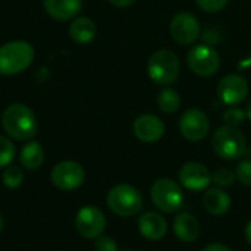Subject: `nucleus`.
<instances>
[{
	"label": "nucleus",
	"mask_w": 251,
	"mask_h": 251,
	"mask_svg": "<svg viewBox=\"0 0 251 251\" xmlns=\"http://www.w3.org/2000/svg\"><path fill=\"white\" fill-rule=\"evenodd\" d=\"M116 7H128L135 3V0H109Z\"/></svg>",
	"instance_id": "obj_29"
},
{
	"label": "nucleus",
	"mask_w": 251,
	"mask_h": 251,
	"mask_svg": "<svg viewBox=\"0 0 251 251\" xmlns=\"http://www.w3.org/2000/svg\"><path fill=\"white\" fill-rule=\"evenodd\" d=\"M246 240H247L249 244H251V221L247 224V226H246Z\"/></svg>",
	"instance_id": "obj_31"
},
{
	"label": "nucleus",
	"mask_w": 251,
	"mask_h": 251,
	"mask_svg": "<svg viewBox=\"0 0 251 251\" xmlns=\"http://www.w3.org/2000/svg\"><path fill=\"white\" fill-rule=\"evenodd\" d=\"M132 132L143 143H156L165 134V124L156 115L144 113L134 121Z\"/></svg>",
	"instance_id": "obj_14"
},
{
	"label": "nucleus",
	"mask_w": 251,
	"mask_h": 251,
	"mask_svg": "<svg viewBox=\"0 0 251 251\" xmlns=\"http://www.w3.org/2000/svg\"><path fill=\"white\" fill-rule=\"evenodd\" d=\"M190 69L199 76H212L219 71L221 59L215 49L207 44H199L191 47L187 56Z\"/></svg>",
	"instance_id": "obj_7"
},
{
	"label": "nucleus",
	"mask_w": 251,
	"mask_h": 251,
	"mask_svg": "<svg viewBox=\"0 0 251 251\" xmlns=\"http://www.w3.org/2000/svg\"><path fill=\"white\" fill-rule=\"evenodd\" d=\"M1 124L7 135L15 140H29L37 132V119L34 112L21 103H13L6 107Z\"/></svg>",
	"instance_id": "obj_1"
},
{
	"label": "nucleus",
	"mask_w": 251,
	"mask_h": 251,
	"mask_svg": "<svg viewBox=\"0 0 251 251\" xmlns=\"http://www.w3.org/2000/svg\"><path fill=\"white\" fill-rule=\"evenodd\" d=\"M46 12L57 21L74 19L82 9V0H44Z\"/></svg>",
	"instance_id": "obj_17"
},
{
	"label": "nucleus",
	"mask_w": 251,
	"mask_h": 251,
	"mask_svg": "<svg viewBox=\"0 0 251 251\" xmlns=\"http://www.w3.org/2000/svg\"><path fill=\"white\" fill-rule=\"evenodd\" d=\"M231 197L224 188H210L204 193L203 206L213 216H224L231 209Z\"/></svg>",
	"instance_id": "obj_18"
},
{
	"label": "nucleus",
	"mask_w": 251,
	"mask_h": 251,
	"mask_svg": "<svg viewBox=\"0 0 251 251\" xmlns=\"http://www.w3.org/2000/svg\"><path fill=\"white\" fill-rule=\"evenodd\" d=\"M75 226L81 237L87 240H96L103 234L106 228V218L99 207L84 206L76 213Z\"/></svg>",
	"instance_id": "obj_10"
},
{
	"label": "nucleus",
	"mask_w": 251,
	"mask_h": 251,
	"mask_svg": "<svg viewBox=\"0 0 251 251\" xmlns=\"http://www.w3.org/2000/svg\"><path fill=\"white\" fill-rule=\"evenodd\" d=\"M237 175L226 168L218 169L213 175H212V181L219 187V188H229L235 184Z\"/></svg>",
	"instance_id": "obj_23"
},
{
	"label": "nucleus",
	"mask_w": 251,
	"mask_h": 251,
	"mask_svg": "<svg viewBox=\"0 0 251 251\" xmlns=\"http://www.w3.org/2000/svg\"><path fill=\"white\" fill-rule=\"evenodd\" d=\"M203 251H231V249H228L224 244H210V246L204 247Z\"/></svg>",
	"instance_id": "obj_30"
},
{
	"label": "nucleus",
	"mask_w": 251,
	"mask_h": 251,
	"mask_svg": "<svg viewBox=\"0 0 251 251\" xmlns=\"http://www.w3.org/2000/svg\"><path fill=\"white\" fill-rule=\"evenodd\" d=\"M218 97L226 106H237L243 103L249 94V82L238 74L224 76L218 84Z\"/></svg>",
	"instance_id": "obj_11"
},
{
	"label": "nucleus",
	"mask_w": 251,
	"mask_h": 251,
	"mask_svg": "<svg viewBox=\"0 0 251 251\" xmlns=\"http://www.w3.org/2000/svg\"><path fill=\"white\" fill-rule=\"evenodd\" d=\"M1 229H3V218L0 215V232H1Z\"/></svg>",
	"instance_id": "obj_33"
},
{
	"label": "nucleus",
	"mask_w": 251,
	"mask_h": 251,
	"mask_svg": "<svg viewBox=\"0 0 251 251\" xmlns=\"http://www.w3.org/2000/svg\"><path fill=\"white\" fill-rule=\"evenodd\" d=\"M15 159V146L12 141L0 135V168H6Z\"/></svg>",
	"instance_id": "obj_24"
},
{
	"label": "nucleus",
	"mask_w": 251,
	"mask_h": 251,
	"mask_svg": "<svg viewBox=\"0 0 251 251\" xmlns=\"http://www.w3.org/2000/svg\"><path fill=\"white\" fill-rule=\"evenodd\" d=\"M21 165L28 171L38 169L44 162V149L38 141H29L26 143L19 154Z\"/></svg>",
	"instance_id": "obj_20"
},
{
	"label": "nucleus",
	"mask_w": 251,
	"mask_h": 251,
	"mask_svg": "<svg viewBox=\"0 0 251 251\" xmlns=\"http://www.w3.org/2000/svg\"><path fill=\"white\" fill-rule=\"evenodd\" d=\"M237 179L246 185L251 187V159H243L238 165H237Z\"/></svg>",
	"instance_id": "obj_26"
},
{
	"label": "nucleus",
	"mask_w": 251,
	"mask_h": 251,
	"mask_svg": "<svg viewBox=\"0 0 251 251\" xmlns=\"http://www.w3.org/2000/svg\"><path fill=\"white\" fill-rule=\"evenodd\" d=\"M246 115H247V118L251 121V100L250 103L247 104V109H246Z\"/></svg>",
	"instance_id": "obj_32"
},
{
	"label": "nucleus",
	"mask_w": 251,
	"mask_h": 251,
	"mask_svg": "<svg viewBox=\"0 0 251 251\" xmlns=\"http://www.w3.org/2000/svg\"><path fill=\"white\" fill-rule=\"evenodd\" d=\"M153 204L165 212V213H175L181 210L184 204V193L178 182L169 178L157 179L150 191Z\"/></svg>",
	"instance_id": "obj_6"
},
{
	"label": "nucleus",
	"mask_w": 251,
	"mask_h": 251,
	"mask_svg": "<svg viewBox=\"0 0 251 251\" xmlns=\"http://www.w3.org/2000/svg\"><path fill=\"white\" fill-rule=\"evenodd\" d=\"M34 47L22 40L6 43L0 47V75H16L24 72L34 62Z\"/></svg>",
	"instance_id": "obj_2"
},
{
	"label": "nucleus",
	"mask_w": 251,
	"mask_h": 251,
	"mask_svg": "<svg viewBox=\"0 0 251 251\" xmlns=\"http://www.w3.org/2000/svg\"><path fill=\"white\" fill-rule=\"evenodd\" d=\"M181 63L175 51L162 49L154 51L147 62V72L153 82L159 85H171L179 76Z\"/></svg>",
	"instance_id": "obj_3"
},
{
	"label": "nucleus",
	"mask_w": 251,
	"mask_h": 251,
	"mask_svg": "<svg viewBox=\"0 0 251 251\" xmlns=\"http://www.w3.org/2000/svg\"><path fill=\"white\" fill-rule=\"evenodd\" d=\"M174 232L178 240L184 243H194L200 237L201 226L194 215L182 212L174 219Z\"/></svg>",
	"instance_id": "obj_16"
},
{
	"label": "nucleus",
	"mask_w": 251,
	"mask_h": 251,
	"mask_svg": "<svg viewBox=\"0 0 251 251\" xmlns=\"http://www.w3.org/2000/svg\"><path fill=\"white\" fill-rule=\"evenodd\" d=\"M210 129L207 115L200 109H188L179 119V131L190 141H201Z\"/></svg>",
	"instance_id": "obj_12"
},
{
	"label": "nucleus",
	"mask_w": 251,
	"mask_h": 251,
	"mask_svg": "<svg viewBox=\"0 0 251 251\" xmlns=\"http://www.w3.org/2000/svg\"><path fill=\"white\" fill-rule=\"evenodd\" d=\"M94 249L96 251H118V246L113 238L100 235L99 238H96Z\"/></svg>",
	"instance_id": "obj_28"
},
{
	"label": "nucleus",
	"mask_w": 251,
	"mask_h": 251,
	"mask_svg": "<svg viewBox=\"0 0 251 251\" xmlns=\"http://www.w3.org/2000/svg\"><path fill=\"white\" fill-rule=\"evenodd\" d=\"M96 34H97L96 24L90 18H87V16L75 18L72 21V24L69 25V35L78 44H88V43H91L94 40Z\"/></svg>",
	"instance_id": "obj_19"
},
{
	"label": "nucleus",
	"mask_w": 251,
	"mask_h": 251,
	"mask_svg": "<svg viewBox=\"0 0 251 251\" xmlns=\"http://www.w3.org/2000/svg\"><path fill=\"white\" fill-rule=\"evenodd\" d=\"M157 106L165 113H174L181 106V97L176 90L166 87L157 96Z\"/></svg>",
	"instance_id": "obj_21"
},
{
	"label": "nucleus",
	"mask_w": 251,
	"mask_h": 251,
	"mask_svg": "<svg viewBox=\"0 0 251 251\" xmlns=\"http://www.w3.org/2000/svg\"><path fill=\"white\" fill-rule=\"evenodd\" d=\"M179 182L184 188L190 191H201L207 188L212 182V174L200 162H188L185 163L178 174Z\"/></svg>",
	"instance_id": "obj_13"
},
{
	"label": "nucleus",
	"mask_w": 251,
	"mask_h": 251,
	"mask_svg": "<svg viewBox=\"0 0 251 251\" xmlns=\"http://www.w3.org/2000/svg\"><path fill=\"white\" fill-rule=\"evenodd\" d=\"M1 179H3L4 187H7V188H18L22 184V181H24V174H22L19 166L9 165L4 169Z\"/></svg>",
	"instance_id": "obj_22"
},
{
	"label": "nucleus",
	"mask_w": 251,
	"mask_h": 251,
	"mask_svg": "<svg viewBox=\"0 0 251 251\" xmlns=\"http://www.w3.org/2000/svg\"><path fill=\"white\" fill-rule=\"evenodd\" d=\"M50 176L56 188L63 191H72L84 184L85 171L78 162L63 160L51 169Z\"/></svg>",
	"instance_id": "obj_8"
},
{
	"label": "nucleus",
	"mask_w": 251,
	"mask_h": 251,
	"mask_svg": "<svg viewBox=\"0 0 251 251\" xmlns=\"http://www.w3.org/2000/svg\"><path fill=\"white\" fill-rule=\"evenodd\" d=\"M107 206L115 215L129 218L143 209V196L135 187L129 184H119L109 191Z\"/></svg>",
	"instance_id": "obj_5"
},
{
	"label": "nucleus",
	"mask_w": 251,
	"mask_h": 251,
	"mask_svg": "<svg viewBox=\"0 0 251 251\" xmlns=\"http://www.w3.org/2000/svg\"><path fill=\"white\" fill-rule=\"evenodd\" d=\"M215 153L225 160H235L246 154L247 146L243 132L237 126L224 125L216 129L212 138Z\"/></svg>",
	"instance_id": "obj_4"
},
{
	"label": "nucleus",
	"mask_w": 251,
	"mask_h": 251,
	"mask_svg": "<svg viewBox=\"0 0 251 251\" xmlns=\"http://www.w3.org/2000/svg\"><path fill=\"white\" fill-rule=\"evenodd\" d=\"M246 118H247L246 110H241L238 107H229L224 112V122L225 125L229 126H238L240 124L244 122Z\"/></svg>",
	"instance_id": "obj_25"
},
{
	"label": "nucleus",
	"mask_w": 251,
	"mask_h": 251,
	"mask_svg": "<svg viewBox=\"0 0 251 251\" xmlns=\"http://www.w3.org/2000/svg\"><path fill=\"white\" fill-rule=\"evenodd\" d=\"M169 32L178 44L190 46L200 37L201 26L193 13L179 12L172 18L169 24Z\"/></svg>",
	"instance_id": "obj_9"
},
{
	"label": "nucleus",
	"mask_w": 251,
	"mask_h": 251,
	"mask_svg": "<svg viewBox=\"0 0 251 251\" xmlns=\"http://www.w3.org/2000/svg\"><path fill=\"white\" fill-rule=\"evenodd\" d=\"M199 7L207 13H216L226 7L229 0H196Z\"/></svg>",
	"instance_id": "obj_27"
},
{
	"label": "nucleus",
	"mask_w": 251,
	"mask_h": 251,
	"mask_svg": "<svg viewBox=\"0 0 251 251\" xmlns=\"http://www.w3.org/2000/svg\"><path fill=\"white\" fill-rule=\"evenodd\" d=\"M138 229L141 235L149 241H159L168 232L166 219L154 212H147L138 219Z\"/></svg>",
	"instance_id": "obj_15"
}]
</instances>
